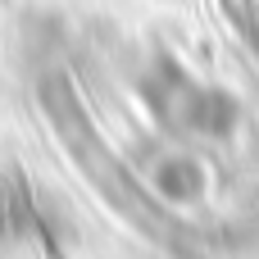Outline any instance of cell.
I'll return each mask as SVG.
<instances>
[{"mask_svg":"<svg viewBox=\"0 0 259 259\" xmlns=\"http://www.w3.org/2000/svg\"><path fill=\"white\" fill-rule=\"evenodd\" d=\"M150 191L159 196V205H196V200H205V191H209V173H205V164H200L196 155L173 150V155L155 159V168H150Z\"/></svg>","mask_w":259,"mask_h":259,"instance_id":"cell-1","label":"cell"}]
</instances>
